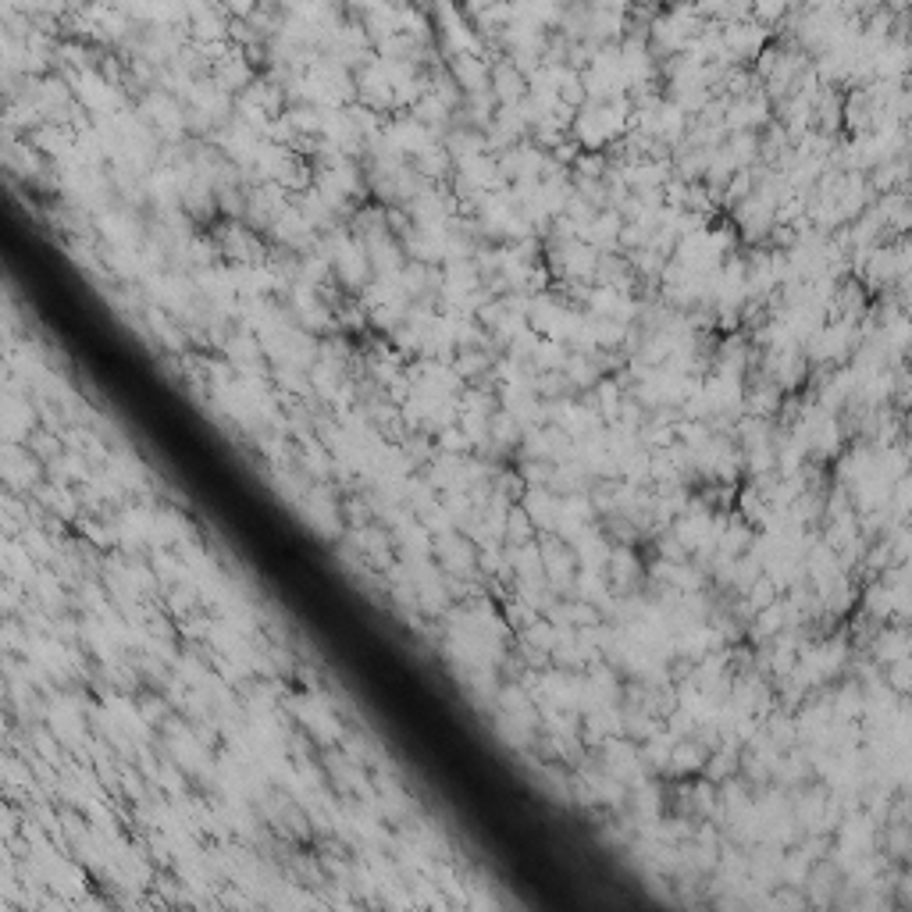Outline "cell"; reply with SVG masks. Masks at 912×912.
<instances>
[{
  "label": "cell",
  "instance_id": "obj_3",
  "mask_svg": "<svg viewBox=\"0 0 912 912\" xmlns=\"http://www.w3.org/2000/svg\"><path fill=\"white\" fill-rule=\"evenodd\" d=\"M496 4H499V0H464V11L471 18H478V15H485L489 8H496Z\"/></svg>",
  "mask_w": 912,
  "mask_h": 912
},
{
  "label": "cell",
  "instance_id": "obj_1",
  "mask_svg": "<svg viewBox=\"0 0 912 912\" xmlns=\"http://www.w3.org/2000/svg\"><path fill=\"white\" fill-rule=\"evenodd\" d=\"M453 75H456V86H464L467 93L489 90V65H485L478 54H456Z\"/></svg>",
  "mask_w": 912,
  "mask_h": 912
},
{
  "label": "cell",
  "instance_id": "obj_2",
  "mask_svg": "<svg viewBox=\"0 0 912 912\" xmlns=\"http://www.w3.org/2000/svg\"><path fill=\"white\" fill-rule=\"evenodd\" d=\"M489 86H496V97L503 100V104H513V100L524 97V72L513 65H499L496 75L489 79Z\"/></svg>",
  "mask_w": 912,
  "mask_h": 912
}]
</instances>
